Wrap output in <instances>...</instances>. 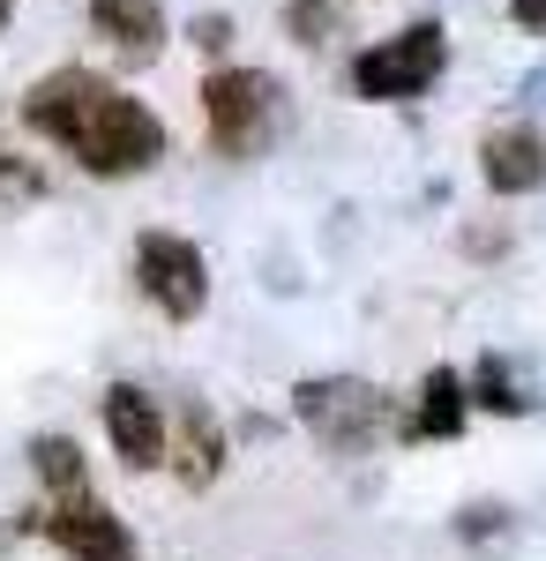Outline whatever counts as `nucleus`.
Here are the masks:
<instances>
[{"label":"nucleus","instance_id":"1","mask_svg":"<svg viewBox=\"0 0 546 561\" xmlns=\"http://www.w3.org/2000/svg\"><path fill=\"white\" fill-rule=\"evenodd\" d=\"M23 128L60 142L90 180H135L166 158V121L98 68H53L23 90Z\"/></svg>","mask_w":546,"mask_h":561},{"label":"nucleus","instance_id":"12","mask_svg":"<svg viewBox=\"0 0 546 561\" xmlns=\"http://www.w3.org/2000/svg\"><path fill=\"white\" fill-rule=\"evenodd\" d=\"M464 397H471L479 412H502V420H524V412L539 404L532 389L516 382V367H509V359H494V352H487V359L471 367V382H464Z\"/></svg>","mask_w":546,"mask_h":561},{"label":"nucleus","instance_id":"2","mask_svg":"<svg viewBox=\"0 0 546 561\" xmlns=\"http://www.w3.org/2000/svg\"><path fill=\"white\" fill-rule=\"evenodd\" d=\"M203 121H211V150L248 165L285 135V90L262 68H217L203 83Z\"/></svg>","mask_w":546,"mask_h":561},{"label":"nucleus","instance_id":"13","mask_svg":"<svg viewBox=\"0 0 546 561\" xmlns=\"http://www.w3.org/2000/svg\"><path fill=\"white\" fill-rule=\"evenodd\" d=\"M31 472H38L53 494H83L90 486V465H83V449H76L68 434H38V442H31Z\"/></svg>","mask_w":546,"mask_h":561},{"label":"nucleus","instance_id":"6","mask_svg":"<svg viewBox=\"0 0 546 561\" xmlns=\"http://www.w3.org/2000/svg\"><path fill=\"white\" fill-rule=\"evenodd\" d=\"M45 539L60 547L68 561H135V531H127L98 494H60L53 517H45Z\"/></svg>","mask_w":546,"mask_h":561},{"label":"nucleus","instance_id":"11","mask_svg":"<svg viewBox=\"0 0 546 561\" xmlns=\"http://www.w3.org/2000/svg\"><path fill=\"white\" fill-rule=\"evenodd\" d=\"M217 472H225V427H217L211 404H187V420H180V479L211 486Z\"/></svg>","mask_w":546,"mask_h":561},{"label":"nucleus","instance_id":"9","mask_svg":"<svg viewBox=\"0 0 546 561\" xmlns=\"http://www.w3.org/2000/svg\"><path fill=\"white\" fill-rule=\"evenodd\" d=\"M464 420H471V397H464V375L457 367H426L420 397H412V420H405V442H457Z\"/></svg>","mask_w":546,"mask_h":561},{"label":"nucleus","instance_id":"4","mask_svg":"<svg viewBox=\"0 0 546 561\" xmlns=\"http://www.w3.org/2000/svg\"><path fill=\"white\" fill-rule=\"evenodd\" d=\"M442 68H450V31L426 15V23H405L397 38L367 45L352 60V98H367V105H412V98L434 90Z\"/></svg>","mask_w":546,"mask_h":561},{"label":"nucleus","instance_id":"3","mask_svg":"<svg viewBox=\"0 0 546 561\" xmlns=\"http://www.w3.org/2000/svg\"><path fill=\"white\" fill-rule=\"evenodd\" d=\"M293 420L337 457H367L389 427V389L360 375H307L293 382Z\"/></svg>","mask_w":546,"mask_h":561},{"label":"nucleus","instance_id":"7","mask_svg":"<svg viewBox=\"0 0 546 561\" xmlns=\"http://www.w3.org/2000/svg\"><path fill=\"white\" fill-rule=\"evenodd\" d=\"M105 434H113V457L127 472H158L166 465V412L150 404V389H135V382L105 389Z\"/></svg>","mask_w":546,"mask_h":561},{"label":"nucleus","instance_id":"18","mask_svg":"<svg viewBox=\"0 0 546 561\" xmlns=\"http://www.w3.org/2000/svg\"><path fill=\"white\" fill-rule=\"evenodd\" d=\"M509 15H516L524 31H546V0H509Z\"/></svg>","mask_w":546,"mask_h":561},{"label":"nucleus","instance_id":"8","mask_svg":"<svg viewBox=\"0 0 546 561\" xmlns=\"http://www.w3.org/2000/svg\"><path fill=\"white\" fill-rule=\"evenodd\" d=\"M479 173L494 195H539L546 187V135L539 128H494L479 142Z\"/></svg>","mask_w":546,"mask_h":561},{"label":"nucleus","instance_id":"16","mask_svg":"<svg viewBox=\"0 0 546 561\" xmlns=\"http://www.w3.org/2000/svg\"><path fill=\"white\" fill-rule=\"evenodd\" d=\"M195 45H203V53H225V45H232V23H225V15H203V23H195Z\"/></svg>","mask_w":546,"mask_h":561},{"label":"nucleus","instance_id":"17","mask_svg":"<svg viewBox=\"0 0 546 561\" xmlns=\"http://www.w3.org/2000/svg\"><path fill=\"white\" fill-rule=\"evenodd\" d=\"M509 524V510H487V502H479V510H464V539H479V531H502Z\"/></svg>","mask_w":546,"mask_h":561},{"label":"nucleus","instance_id":"14","mask_svg":"<svg viewBox=\"0 0 546 561\" xmlns=\"http://www.w3.org/2000/svg\"><path fill=\"white\" fill-rule=\"evenodd\" d=\"M352 23V0H285V38L293 45H322Z\"/></svg>","mask_w":546,"mask_h":561},{"label":"nucleus","instance_id":"19","mask_svg":"<svg viewBox=\"0 0 546 561\" xmlns=\"http://www.w3.org/2000/svg\"><path fill=\"white\" fill-rule=\"evenodd\" d=\"M8 23H15V0H0V31H8Z\"/></svg>","mask_w":546,"mask_h":561},{"label":"nucleus","instance_id":"10","mask_svg":"<svg viewBox=\"0 0 546 561\" xmlns=\"http://www.w3.org/2000/svg\"><path fill=\"white\" fill-rule=\"evenodd\" d=\"M90 31L121 45L127 60H158L166 53V8L158 0H90Z\"/></svg>","mask_w":546,"mask_h":561},{"label":"nucleus","instance_id":"15","mask_svg":"<svg viewBox=\"0 0 546 561\" xmlns=\"http://www.w3.org/2000/svg\"><path fill=\"white\" fill-rule=\"evenodd\" d=\"M38 195H45V180L31 173L23 158H8V150H0V203H38Z\"/></svg>","mask_w":546,"mask_h":561},{"label":"nucleus","instance_id":"5","mask_svg":"<svg viewBox=\"0 0 546 561\" xmlns=\"http://www.w3.org/2000/svg\"><path fill=\"white\" fill-rule=\"evenodd\" d=\"M135 285H143V300L158 307L166 322H195L211 307V262L180 232H143L135 240Z\"/></svg>","mask_w":546,"mask_h":561}]
</instances>
